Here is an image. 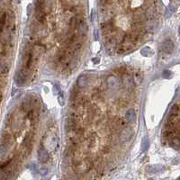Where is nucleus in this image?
<instances>
[{
    "label": "nucleus",
    "instance_id": "1",
    "mask_svg": "<svg viewBox=\"0 0 180 180\" xmlns=\"http://www.w3.org/2000/svg\"><path fill=\"white\" fill-rule=\"evenodd\" d=\"M162 51L166 53H171L173 52V50H174V43L173 42L171 41V40H166V41L162 43Z\"/></svg>",
    "mask_w": 180,
    "mask_h": 180
},
{
    "label": "nucleus",
    "instance_id": "2",
    "mask_svg": "<svg viewBox=\"0 0 180 180\" xmlns=\"http://www.w3.org/2000/svg\"><path fill=\"white\" fill-rule=\"evenodd\" d=\"M132 135H133V131H132V129L131 128H126L125 130H123V131L122 132V133H121V141L122 142H126V141H128V140L130 139L132 137Z\"/></svg>",
    "mask_w": 180,
    "mask_h": 180
},
{
    "label": "nucleus",
    "instance_id": "3",
    "mask_svg": "<svg viewBox=\"0 0 180 180\" xmlns=\"http://www.w3.org/2000/svg\"><path fill=\"white\" fill-rule=\"evenodd\" d=\"M38 158H39V160L41 162H47L48 159H49V154L48 152L45 151V149H40L39 152H38Z\"/></svg>",
    "mask_w": 180,
    "mask_h": 180
},
{
    "label": "nucleus",
    "instance_id": "4",
    "mask_svg": "<svg viewBox=\"0 0 180 180\" xmlns=\"http://www.w3.org/2000/svg\"><path fill=\"white\" fill-rule=\"evenodd\" d=\"M168 142L171 147H173L176 149H178L180 148V138L179 137H177V136L172 137L171 139L168 140Z\"/></svg>",
    "mask_w": 180,
    "mask_h": 180
},
{
    "label": "nucleus",
    "instance_id": "5",
    "mask_svg": "<svg viewBox=\"0 0 180 180\" xmlns=\"http://www.w3.org/2000/svg\"><path fill=\"white\" fill-rule=\"evenodd\" d=\"M89 166L90 164L88 163V161L87 160H84V161H81L80 163H79L77 167V171L80 172V173H83V172H86L87 169L89 168Z\"/></svg>",
    "mask_w": 180,
    "mask_h": 180
},
{
    "label": "nucleus",
    "instance_id": "6",
    "mask_svg": "<svg viewBox=\"0 0 180 180\" xmlns=\"http://www.w3.org/2000/svg\"><path fill=\"white\" fill-rule=\"evenodd\" d=\"M25 81V75L24 72H20L17 73L15 75V83L17 84V86H22Z\"/></svg>",
    "mask_w": 180,
    "mask_h": 180
},
{
    "label": "nucleus",
    "instance_id": "7",
    "mask_svg": "<svg viewBox=\"0 0 180 180\" xmlns=\"http://www.w3.org/2000/svg\"><path fill=\"white\" fill-rule=\"evenodd\" d=\"M135 116H136V114H135V111H134L133 109L128 110L126 114H125L126 120H127L128 122H130V123H132V122L134 121V120H135Z\"/></svg>",
    "mask_w": 180,
    "mask_h": 180
},
{
    "label": "nucleus",
    "instance_id": "8",
    "mask_svg": "<svg viewBox=\"0 0 180 180\" xmlns=\"http://www.w3.org/2000/svg\"><path fill=\"white\" fill-rule=\"evenodd\" d=\"M87 77L85 75H81L77 79V86L79 87H86V86L87 85Z\"/></svg>",
    "mask_w": 180,
    "mask_h": 180
},
{
    "label": "nucleus",
    "instance_id": "9",
    "mask_svg": "<svg viewBox=\"0 0 180 180\" xmlns=\"http://www.w3.org/2000/svg\"><path fill=\"white\" fill-rule=\"evenodd\" d=\"M142 55V56H145V57H151L154 54L153 51L151 49V48H149V47H144L142 50V52H141Z\"/></svg>",
    "mask_w": 180,
    "mask_h": 180
},
{
    "label": "nucleus",
    "instance_id": "10",
    "mask_svg": "<svg viewBox=\"0 0 180 180\" xmlns=\"http://www.w3.org/2000/svg\"><path fill=\"white\" fill-rule=\"evenodd\" d=\"M107 84L109 86V87H111V88H114L117 86V80H116V77L111 76V77H109L108 79H107Z\"/></svg>",
    "mask_w": 180,
    "mask_h": 180
},
{
    "label": "nucleus",
    "instance_id": "11",
    "mask_svg": "<svg viewBox=\"0 0 180 180\" xmlns=\"http://www.w3.org/2000/svg\"><path fill=\"white\" fill-rule=\"evenodd\" d=\"M78 29H79L78 30L79 33L82 34V35H85L86 33H87V26L84 22H82V23H80L78 24Z\"/></svg>",
    "mask_w": 180,
    "mask_h": 180
},
{
    "label": "nucleus",
    "instance_id": "12",
    "mask_svg": "<svg viewBox=\"0 0 180 180\" xmlns=\"http://www.w3.org/2000/svg\"><path fill=\"white\" fill-rule=\"evenodd\" d=\"M149 140L147 137H144L142 141V151H146L147 149H149Z\"/></svg>",
    "mask_w": 180,
    "mask_h": 180
},
{
    "label": "nucleus",
    "instance_id": "13",
    "mask_svg": "<svg viewBox=\"0 0 180 180\" xmlns=\"http://www.w3.org/2000/svg\"><path fill=\"white\" fill-rule=\"evenodd\" d=\"M160 167H161V166H159V165H158V166H151V167H149V173H151V174H155V173L159 171V168H160Z\"/></svg>",
    "mask_w": 180,
    "mask_h": 180
},
{
    "label": "nucleus",
    "instance_id": "14",
    "mask_svg": "<svg viewBox=\"0 0 180 180\" xmlns=\"http://www.w3.org/2000/svg\"><path fill=\"white\" fill-rule=\"evenodd\" d=\"M171 114H180V105L175 104L171 108Z\"/></svg>",
    "mask_w": 180,
    "mask_h": 180
},
{
    "label": "nucleus",
    "instance_id": "15",
    "mask_svg": "<svg viewBox=\"0 0 180 180\" xmlns=\"http://www.w3.org/2000/svg\"><path fill=\"white\" fill-rule=\"evenodd\" d=\"M58 101H59V104L61 105V106L64 105V96L62 95L61 92H59V95H58Z\"/></svg>",
    "mask_w": 180,
    "mask_h": 180
},
{
    "label": "nucleus",
    "instance_id": "16",
    "mask_svg": "<svg viewBox=\"0 0 180 180\" xmlns=\"http://www.w3.org/2000/svg\"><path fill=\"white\" fill-rule=\"evenodd\" d=\"M162 77L166 79H169V78H171L172 77V72L171 71H169V70H164L163 71V74H162Z\"/></svg>",
    "mask_w": 180,
    "mask_h": 180
},
{
    "label": "nucleus",
    "instance_id": "17",
    "mask_svg": "<svg viewBox=\"0 0 180 180\" xmlns=\"http://www.w3.org/2000/svg\"><path fill=\"white\" fill-rule=\"evenodd\" d=\"M174 11H175L174 6H170L169 8H167V17L170 16V15L174 13Z\"/></svg>",
    "mask_w": 180,
    "mask_h": 180
},
{
    "label": "nucleus",
    "instance_id": "18",
    "mask_svg": "<svg viewBox=\"0 0 180 180\" xmlns=\"http://www.w3.org/2000/svg\"><path fill=\"white\" fill-rule=\"evenodd\" d=\"M96 12L94 11V12H92V22H93V23L96 22Z\"/></svg>",
    "mask_w": 180,
    "mask_h": 180
},
{
    "label": "nucleus",
    "instance_id": "19",
    "mask_svg": "<svg viewBox=\"0 0 180 180\" xmlns=\"http://www.w3.org/2000/svg\"><path fill=\"white\" fill-rule=\"evenodd\" d=\"M92 61L94 62V64H97V63L100 62V59H98V58H94V59H92Z\"/></svg>",
    "mask_w": 180,
    "mask_h": 180
},
{
    "label": "nucleus",
    "instance_id": "20",
    "mask_svg": "<svg viewBox=\"0 0 180 180\" xmlns=\"http://www.w3.org/2000/svg\"><path fill=\"white\" fill-rule=\"evenodd\" d=\"M41 172L43 173V175H46V174H47V169H45V168L43 169V168H42V169H41Z\"/></svg>",
    "mask_w": 180,
    "mask_h": 180
},
{
    "label": "nucleus",
    "instance_id": "21",
    "mask_svg": "<svg viewBox=\"0 0 180 180\" xmlns=\"http://www.w3.org/2000/svg\"><path fill=\"white\" fill-rule=\"evenodd\" d=\"M179 34H180V27H179Z\"/></svg>",
    "mask_w": 180,
    "mask_h": 180
}]
</instances>
